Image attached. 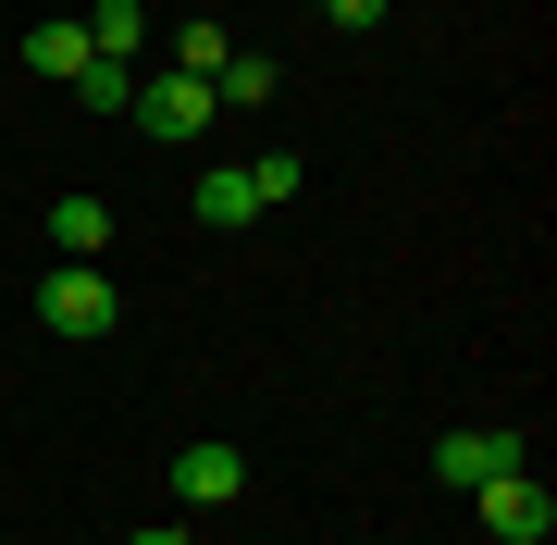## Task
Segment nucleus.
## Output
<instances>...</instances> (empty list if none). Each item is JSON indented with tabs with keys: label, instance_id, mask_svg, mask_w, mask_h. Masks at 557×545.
Segmentation results:
<instances>
[{
	"label": "nucleus",
	"instance_id": "1",
	"mask_svg": "<svg viewBox=\"0 0 557 545\" xmlns=\"http://www.w3.org/2000/svg\"><path fill=\"white\" fill-rule=\"evenodd\" d=\"M38 323H50V335H75V347H100V335L124 323V298H112V273H100V261H62V273H38Z\"/></svg>",
	"mask_w": 557,
	"mask_h": 545
},
{
	"label": "nucleus",
	"instance_id": "2",
	"mask_svg": "<svg viewBox=\"0 0 557 545\" xmlns=\"http://www.w3.org/2000/svg\"><path fill=\"white\" fill-rule=\"evenodd\" d=\"M124 112H137V137H161V149H186V137H211V87L199 75H137V100H124Z\"/></svg>",
	"mask_w": 557,
	"mask_h": 545
},
{
	"label": "nucleus",
	"instance_id": "3",
	"mask_svg": "<svg viewBox=\"0 0 557 545\" xmlns=\"http://www.w3.org/2000/svg\"><path fill=\"white\" fill-rule=\"evenodd\" d=\"M471 508H483V533H496V545H545V533H557V496L533 484V459L496 471V484H471Z\"/></svg>",
	"mask_w": 557,
	"mask_h": 545
},
{
	"label": "nucleus",
	"instance_id": "4",
	"mask_svg": "<svg viewBox=\"0 0 557 545\" xmlns=\"http://www.w3.org/2000/svg\"><path fill=\"white\" fill-rule=\"evenodd\" d=\"M174 496H186V508H236V496H248V459H236L223 434L174 446Z\"/></svg>",
	"mask_w": 557,
	"mask_h": 545
},
{
	"label": "nucleus",
	"instance_id": "5",
	"mask_svg": "<svg viewBox=\"0 0 557 545\" xmlns=\"http://www.w3.org/2000/svg\"><path fill=\"white\" fill-rule=\"evenodd\" d=\"M520 459H533V446L483 422V434H446V446H434V484H458V496H471V484H496V471H520Z\"/></svg>",
	"mask_w": 557,
	"mask_h": 545
},
{
	"label": "nucleus",
	"instance_id": "6",
	"mask_svg": "<svg viewBox=\"0 0 557 545\" xmlns=\"http://www.w3.org/2000/svg\"><path fill=\"white\" fill-rule=\"evenodd\" d=\"M50 248H62V261H100V248H112V199H87V186L50 199Z\"/></svg>",
	"mask_w": 557,
	"mask_h": 545
},
{
	"label": "nucleus",
	"instance_id": "7",
	"mask_svg": "<svg viewBox=\"0 0 557 545\" xmlns=\"http://www.w3.org/2000/svg\"><path fill=\"white\" fill-rule=\"evenodd\" d=\"M199 223H223V236H236V223H260V174H248V162L199 174Z\"/></svg>",
	"mask_w": 557,
	"mask_h": 545
},
{
	"label": "nucleus",
	"instance_id": "8",
	"mask_svg": "<svg viewBox=\"0 0 557 545\" xmlns=\"http://www.w3.org/2000/svg\"><path fill=\"white\" fill-rule=\"evenodd\" d=\"M87 50H100V62H137V38H149V13H137V0H87Z\"/></svg>",
	"mask_w": 557,
	"mask_h": 545
},
{
	"label": "nucleus",
	"instance_id": "9",
	"mask_svg": "<svg viewBox=\"0 0 557 545\" xmlns=\"http://www.w3.org/2000/svg\"><path fill=\"white\" fill-rule=\"evenodd\" d=\"M25 62H38V75H87L100 50H87V25H75V13H50L38 38H25Z\"/></svg>",
	"mask_w": 557,
	"mask_h": 545
},
{
	"label": "nucleus",
	"instance_id": "10",
	"mask_svg": "<svg viewBox=\"0 0 557 545\" xmlns=\"http://www.w3.org/2000/svg\"><path fill=\"white\" fill-rule=\"evenodd\" d=\"M273 62H260V50H236V62H223V75H211V100H236V112H260V100H273Z\"/></svg>",
	"mask_w": 557,
	"mask_h": 545
},
{
	"label": "nucleus",
	"instance_id": "11",
	"mask_svg": "<svg viewBox=\"0 0 557 545\" xmlns=\"http://www.w3.org/2000/svg\"><path fill=\"white\" fill-rule=\"evenodd\" d=\"M174 62H186V75H199V87H211V75H223V62H236V38H223V25L199 13V25H174Z\"/></svg>",
	"mask_w": 557,
	"mask_h": 545
},
{
	"label": "nucleus",
	"instance_id": "12",
	"mask_svg": "<svg viewBox=\"0 0 557 545\" xmlns=\"http://www.w3.org/2000/svg\"><path fill=\"white\" fill-rule=\"evenodd\" d=\"M75 100H87V112H124V100H137V62H87Z\"/></svg>",
	"mask_w": 557,
	"mask_h": 545
},
{
	"label": "nucleus",
	"instance_id": "13",
	"mask_svg": "<svg viewBox=\"0 0 557 545\" xmlns=\"http://www.w3.org/2000/svg\"><path fill=\"white\" fill-rule=\"evenodd\" d=\"M248 174H260V211H273V199H298V186H310V162H298V149H260Z\"/></svg>",
	"mask_w": 557,
	"mask_h": 545
},
{
	"label": "nucleus",
	"instance_id": "14",
	"mask_svg": "<svg viewBox=\"0 0 557 545\" xmlns=\"http://www.w3.org/2000/svg\"><path fill=\"white\" fill-rule=\"evenodd\" d=\"M322 13H335L347 38H372V25H384V0H322Z\"/></svg>",
	"mask_w": 557,
	"mask_h": 545
},
{
	"label": "nucleus",
	"instance_id": "15",
	"mask_svg": "<svg viewBox=\"0 0 557 545\" xmlns=\"http://www.w3.org/2000/svg\"><path fill=\"white\" fill-rule=\"evenodd\" d=\"M124 545H199V533H124Z\"/></svg>",
	"mask_w": 557,
	"mask_h": 545
},
{
	"label": "nucleus",
	"instance_id": "16",
	"mask_svg": "<svg viewBox=\"0 0 557 545\" xmlns=\"http://www.w3.org/2000/svg\"><path fill=\"white\" fill-rule=\"evenodd\" d=\"M298 13H322V0H298Z\"/></svg>",
	"mask_w": 557,
	"mask_h": 545
}]
</instances>
